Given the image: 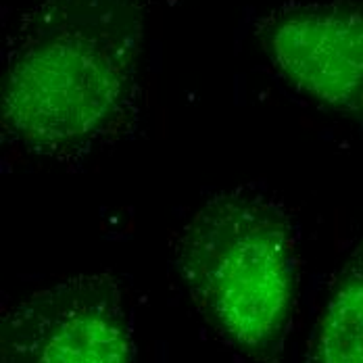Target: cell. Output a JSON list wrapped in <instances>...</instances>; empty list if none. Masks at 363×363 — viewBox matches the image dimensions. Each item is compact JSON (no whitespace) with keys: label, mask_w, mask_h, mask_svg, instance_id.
<instances>
[{"label":"cell","mask_w":363,"mask_h":363,"mask_svg":"<svg viewBox=\"0 0 363 363\" xmlns=\"http://www.w3.org/2000/svg\"><path fill=\"white\" fill-rule=\"evenodd\" d=\"M305 363H363V230L330 284Z\"/></svg>","instance_id":"cell-5"},{"label":"cell","mask_w":363,"mask_h":363,"mask_svg":"<svg viewBox=\"0 0 363 363\" xmlns=\"http://www.w3.org/2000/svg\"><path fill=\"white\" fill-rule=\"evenodd\" d=\"M257 36L303 94L363 119V2H291L272 11Z\"/></svg>","instance_id":"cell-4"},{"label":"cell","mask_w":363,"mask_h":363,"mask_svg":"<svg viewBox=\"0 0 363 363\" xmlns=\"http://www.w3.org/2000/svg\"><path fill=\"white\" fill-rule=\"evenodd\" d=\"M182 284L203 320L265 363L282 351L296 305V249L276 199L234 188L207 199L174 238Z\"/></svg>","instance_id":"cell-2"},{"label":"cell","mask_w":363,"mask_h":363,"mask_svg":"<svg viewBox=\"0 0 363 363\" xmlns=\"http://www.w3.org/2000/svg\"><path fill=\"white\" fill-rule=\"evenodd\" d=\"M136 28L125 0H52L4 77V130L55 155L105 136L130 94Z\"/></svg>","instance_id":"cell-1"},{"label":"cell","mask_w":363,"mask_h":363,"mask_svg":"<svg viewBox=\"0 0 363 363\" xmlns=\"http://www.w3.org/2000/svg\"><path fill=\"white\" fill-rule=\"evenodd\" d=\"M0 363H136L119 280L109 272L77 274L6 307Z\"/></svg>","instance_id":"cell-3"}]
</instances>
